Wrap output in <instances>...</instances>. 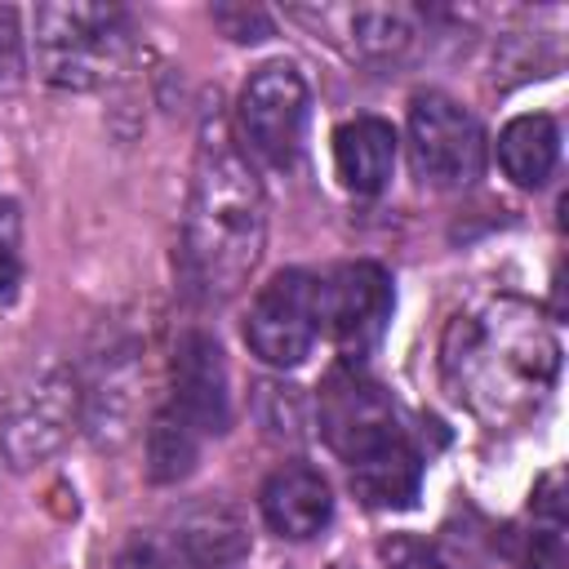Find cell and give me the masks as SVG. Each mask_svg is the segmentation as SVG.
Wrapping results in <instances>:
<instances>
[{
    "label": "cell",
    "mask_w": 569,
    "mask_h": 569,
    "mask_svg": "<svg viewBox=\"0 0 569 569\" xmlns=\"http://www.w3.org/2000/svg\"><path fill=\"white\" fill-rule=\"evenodd\" d=\"M178 560L187 569H240L249 556V520L240 516V507L222 502V498H204L196 502L182 520H178Z\"/></svg>",
    "instance_id": "obj_12"
},
{
    "label": "cell",
    "mask_w": 569,
    "mask_h": 569,
    "mask_svg": "<svg viewBox=\"0 0 569 569\" xmlns=\"http://www.w3.org/2000/svg\"><path fill=\"white\" fill-rule=\"evenodd\" d=\"M560 160V129L551 116H516L498 133V164L516 187H542Z\"/></svg>",
    "instance_id": "obj_16"
},
{
    "label": "cell",
    "mask_w": 569,
    "mask_h": 569,
    "mask_svg": "<svg viewBox=\"0 0 569 569\" xmlns=\"http://www.w3.org/2000/svg\"><path fill=\"white\" fill-rule=\"evenodd\" d=\"M133 405H138V365L133 351H111L98 360V373L89 378V391H80V418L93 445L120 449L133 431Z\"/></svg>",
    "instance_id": "obj_13"
},
{
    "label": "cell",
    "mask_w": 569,
    "mask_h": 569,
    "mask_svg": "<svg viewBox=\"0 0 569 569\" xmlns=\"http://www.w3.org/2000/svg\"><path fill=\"white\" fill-rule=\"evenodd\" d=\"M391 569H449L431 547H418V542H400L396 547V565Z\"/></svg>",
    "instance_id": "obj_24"
},
{
    "label": "cell",
    "mask_w": 569,
    "mask_h": 569,
    "mask_svg": "<svg viewBox=\"0 0 569 569\" xmlns=\"http://www.w3.org/2000/svg\"><path fill=\"white\" fill-rule=\"evenodd\" d=\"M116 569H187L178 556H169V551H160L156 542H133L120 560H116Z\"/></svg>",
    "instance_id": "obj_22"
},
{
    "label": "cell",
    "mask_w": 569,
    "mask_h": 569,
    "mask_svg": "<svg viewBox=\"0 0 569 569\" xmlns=\"http://www.w3.org/2000/svg\"><path fill=\"white\" fill-rule=\"evenodd\" d=\"M440 378L467 413L511 427L556 391L560 338L533 302L485 298L445 325Z\"/></svg>",
    "instance_id": "obj_1"
},
{
    "label": "cell",
    "mask_w": 569,
    "mask_h": 569,
    "mask_svg": "<svg viewBox=\"0 0 569 569\" xmlns=\"http://www.w3.org/2000/svg\"><path fill=\"white\" fill-rule=\"evenodd\" d=\"M351 31H356V53L365 62H378V67L400 62L418 40L409 9H356Z\"/></svg>",
    "instance_id": "obj_18"
},
{
    "label": "cell",
    "mask_w": 569,
    "mask_h": 569,
    "mask_svg": "<svg viewBox=\"0 0 569 569\" xmlns=\"http://www.w3.org/2000/svg\"><path fill=\"white\" fill-rule=\"evenodd\" d=\"M18 284H22V262H18V249L13 240L0 236V307H9L18 298Z\"/></svg>",
    "instance_id": "obj_23"
},
{
    "label": "cell",
    "mask_w": 569,
    "mask_h": 569,
    "mask_svg": "<svg viewBox=\"0 0 569 569\" xmlns=\"http://www.w3.org/2000/svg\"><path fill=\"white\" fill-rule=\"evenodd\" d=\"M409 160L427 187H471L485 169V133L462 102L418 93L409 102Z\"/></svg>",
    "instance_id": "obj_5"
},
{
    "label": "cell",
    "mask_w": 569,
    "mask_h": 569,
    "mask_svg": "<svg viewBox=\"0 0 569 569\" xmlns=\"http://www.w3.org/2000/svg\"><path fill=\"white\" fill-rule=\"evenodd\" d=\"M258 418H262L267 436H276V440H302V427H307V409H302V396H298V387L262 382V387H258Z\"/></svg>",
    "instance_id": "obj_19"
},
{
    "label": "cell",
    "mask_w": 569,
    "mask_h": 569,
    "mask_svg": "<svg viewBox=\"0 0 569 569\" xmlns=\"http://www.w3.org/2000/svg\"><path fill=\"white\" fill-rule=\"evenodd\" d=\"M396 169V129L378 116H356L333 129V173L351 196H378Z\"/></svg>",
    "instance_id": "obj_14"
},
{
    "label": "cell",
    "mask_w": 569,
    "mask_h": 569,
    "mask_svg": "<svg viewBox=\"0 0 569 569\" xmlns=\"http://www.w3.org/2000/svg\"><path fill=\"white\" fill-rule=\"evenodd\" d=\"M169 382H173L169 409H178L200 436H222V431L231 427L227 360H222V347H218L213 333L187 329V333L173 342Z\"/></svg>",
    "instance_id": "obj_10"
},
{
    "label": "cell",
    "mask_w": 569,
    "mask_h": 569,
    "mask_svg": "<svg viewBox=\"0 0 569 569\" xmlns=\"http://www.w3.org/2000/svg\"><path fill=\"white\" fill-rule=\"evenodd\" d=\"M311 89L293 62H262L236 102L240 138L258 160L271 169H289L302 156V129H307Z\"/></svg>",
    "instance_id": "obj_4"
},
{
    "label": "cell",
    "mask_w": 569,
    "mask_h": 569,
    "mask_svg": "<svg viewBox=\"0 0 569 569\" xmlns=\"http://www.w3.org/2000/svg\"><path fill=\"white\" fill-rule=\"evenodd\" d=\"M267 244V200L249 156L231 142L222 120L200 129L187 227H182V267L200 298L222 302L240 293Z\"/></svg>",
    "instance_id": "obj_2"
},
{
    "label": "cell",
    "mask_w": 569,
    "mask_h": 569,
    "mask_svg": "<svg viewBox=\"0 0 569 569\" xmlns=\"http://www.w3.org/2000/svg\"><path fill=\"white\" fill-rule=\"evenodd\" d=\"M200 458V431L178 413V409H156L151 427H147V476L156 485H173L182 476H191Z\"/></svg>",
    "instance_id": "obj_17"
},
{
    "label": "cell",
    "mask_w": 569,
    "mask_h": 569,
    "mask_svg": "<svg viewBox=\"0 0 569 569\" xmlns=\"http://www.w3.org/2000/svg\"><path fill=\"white\" fill-rule=\"evenodd\" d=\"M213 22L240 40V44H253V40H267L276 27H271V13L258 9V4H213Z\"/></svg>",
    "instance_id": "obj_20"
},
{
    "label": "cell",
    "mask_w": 569,
    "mask_h": 569,
    "mask_svg": "<svg viewBox=\"0 0 569 569\" xmlns=\"http://www.w3.org/2000/svg\"><path fill=\"white\" fill-rule=\"evenodd\" d=\"M351 471V489L365 507L373 511H405L418 502V489H422V453L413 449V440H400L391 445L387 453L360 462V467H347Z\"/></svg>",
    "instance_id": "obj_15"
},
{
    "label": "cell",
    "mask_w": 569,
    "mask_h": 569,
    "mask_svg": "<svg viewBox=\"0 0 569 569\" xmlns=\"http://www.w3.org/2000/svg\"><path fill=\"white\" fill-rule=\"evenodd\" d=\"M258 507H262V520L280 533V538H316L329 516H333V493H329V480L307 467V462H284L276 467L267 480H262V493H258Z\"/></svg>",
    "instance_id": "obj_11"
},
{
    "label": "cell",
    "mask_w": 569,
    "mask_h": 569,
    "mask_svg": "<svg viewBox=\"0 0 569 569\" xmlns=\"http://www.w3.org/2000/svg\"><path fill=\"white\" fill-rule=\"evenodd\" d=\"M316 338H320V276H311L302 267L276 271L258 289V298L244 316L249 351L262 365L293 369L311 356Z\"/></svg>",
    "instance_id": "obj_6"
},
{
    "label": "cell",
    "mask_w": 569,
    "mask_h": 569,
    "mask_svg": "<svg viewBox=\"0 0 569 569\" xmlns=\"http://www.w3.org/2000/svg\"><path fill=\"white\" fill-rule=\"evenodd\" d=\"M391 307V276L378 262H342L320 280V329H329L351 365L382 342Z\"/></svg>",
    "instance_id": "obj_8"
},
{
    "label": "cell",
    "mask_w": 569,
    "mask_h": 569,
    "mask_svg": "<svg viewBox=\"0 0 569 569\" xmlns=\"http://www.w3.org/2000/svg\"><path fill=\"white\" fill-rule=\"evenodd\" d=\"M76 413H80V387H76V378L67 369L40 373L36 382H27L9 400V409L0 418V453L18 471L31 467V462H40V458H49L67 440Z\"/></svg>",
    "instance_id": "obj_9"
},
{
    "label": "cell",
    "mask_w": 569,
    "mask_h": 569,
    "mask_svg": "<svg viewBox=\"0 0 569 569\" xmlns=\"http://www.w3.org/2000/svg\"><path fill=\"white\" fill-rule=\"evenodd\" d=\"M133 53V27L120 4H40L36 9V67L53 89L89 93L120 76Z\"/></svg>",
    "instance_id": "obj_3"
},
{
    "label": "cell",
    "mask_w": 569,
    "mask_h": 569,
    "mask_svg": "<svg viewBox=\"0 0 569 569\" xmlns=\"http://www.w3.org/2000/svg\"><path fill=\"white\" fill-rule=\"evenodd\" d=\"M320 436L347 467H360V462L387 453L391 445L409 440L387 391L378 382L360 378L356 369L329 373V382L320 391Z\"/></svg>",
    "instance_id": "obj_7"
},
{
    "label": "cell",
    "mask_w": 569,
    "mask_h": 569,
    "mask_svg": "<svg viewBox=\"0 0 569 569\" xmlns=\"http://www.w3.org/2000/svg\"><path fill=\"white\" fill-rule=\"evenodd\" d=\"M338 569H347V565H338Z\"/></svg>",
    "instance_id": "obj_25"
},
{
    "label": "cell",
    "mask_w": 569,
    "mask_h": 569,
    "mask_svg": "<svg viewBox=\"0 0 569 569\" xmlns=\"http://www.w3.org/2000/svg\"><path fill=\"white\" fill-rule=\"evenodd\" d=\"M22 67H27V53H22V36H18V13L9 4H0V89L18 84Z\"/></svg>",
    "instance_id": "obj_21"
}]
</instances>
